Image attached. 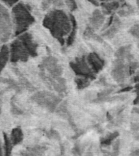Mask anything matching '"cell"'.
Returning <instances> with one entry per match:
<instances>
[{
    "instance_id": "obj_12",
    "label": "cell",
    "mask_w": 139,
    "mask_h": 156,
    "mask_svg": "<svg viewBox=\"0 0 139 156\" xmlns=\"http://www.w3.org/2000/svg\"><path fill=\"white\" fill-rule=\"evenodd\" d=\"M120 26H121V21H120V20L118 17L114 16V20H113L112 25L108 27L107 29H105L104 31H102V34H101V37L107 39H112L116 36V34L118 33V31L120 29Z\"/></svg>"
},
{
    "instance_id": "obj_16",
    "label": "cell",
    "mask_w": 139,
    "mask_h": 156,
    "mask_svg": "<svg viewBox=\"0 0 139 156\" xmlns=\"http://www.w3.org/2000/svg\"><path fill=\"white\" fill-rule=\"evenodd\" d=\"M70 15V19L72 21V30H71L70 34L68 36V37L66 38L65 44L68 46H72L73 42L75 41L76 39V35H77V23L75 17L72 13H69Z\"/></svg>"
},
{
    "instance_id": "obj_2",
    "label": "cell",
    "mask_w": 139,
    "mask_h": 156,
    "mask_svg": "<svg viewBox=\"0 0 139 156\" xmlns=\"http://www.w3.org/2000/svg\"><path fill=\"white\" fill-rule=\"evenodd\" d=\"M11 17L13 24V35L16 37L27 32L29 27L35 23V18L32 15L30 7L22 2L12 7Z\"/></svg>"
},
{
    "instance_id": "obj_35",
    "label": "cell",
    "mask_w": 139,
    "mask_h": 156,
    "mask_svg": "<svg viewBox=\"0 0 139 156\" xmlns=\"http://www.w3.org/2000/svg\"><path fill=\"white\" fill-rule=\"evenodd\" d=\"M0 156H3V151H2V146H1V142H0Z\"/></svg>"
},
{
    "instance_id": "obj_29",
    "label": "cell",
    "mask_w": 139,
    "mask_h": 156,
    "mask_svg": "<svg viewBox=\"0 0 139 156\" xmlns=\"http://www.w3.org/2000/svg\"><path fill=\"white\" fill-rule=\"evenodd\" d=\"M133 103L135 107H138L139 106V95L136 94V98H134V100L133 101Z\"/></svg>"
},
{
    "instance_id": "obj_19",
    "label": "cell",
    "mask_w": 139,
    "mask_h": 156,
    "mask_svg": "<svg viewBox=\"0 0 139 156\" xmlns=\"http://www.w3.org/2000/svg\"><path fill=\"white\" fill-rule=\"evenodd\" d=\"M134 10L132 6L129 5L128 3H125V2L120 5L119 9L117 10V13L119 17H128L134 14Z\"/></svg>"
},
{
    "instance_id": "obj_4",
    "label": "cell",
    "mask_w": 139,
    "mask_h": 156,
    "mask_svg": "<svg viewBox=\"0 0 139 156\" xmlns=\"http://www.w3.org/2000/svg\"><path fill=\"white\" fill-rule=\"evenodd\" d=\"M10 62L18 63V62H26L31 57L29 51L23 45L19 38L15 39L10 44Z\"/></svg>"
},
{
    "instance_id": "obj_36",
    "label": "cell",
    "mask_w": 139,
    "mask_h": 156,
    "mask_svg": "<svg viewBox=\"0 0 139 156\" xmlns=\"http://www.w3.org/2000/svg\"><path fill=\"white\" fill-rule=\"evenodd\" d=\"M97 1H98V2H107V1H111V0H97Z\"/></svg>"
},
{
    "instance_id": "obj_18",
    "label": "cell",
    "mask_w": 139,
    "mask_h": 156,
    "mask_svg": "<svg viewBox=\"0 0 139 156\" xmlns=\"http://www.w3.org/2000/svg\"><path fill=\"white\" fill-rule=\"evenodd\" d=\"M119 136V133L118 132H112L110 133L105 136H102L100 138V144L101 146H107L112 145V143L114 142Z\"/></svg>"
},
{
    "instance_id": "obj_33",
    "label": "cell",
    "mask_w": 139,
    "mask_h": 156,
    "mask_svg": "<svg viewBox=\"0 0 139 156\" xmlns=\"http://www.w3.org/2000/svg\"><path fill=\"white\" fill-rule=\"evenodd\" d=\"M103 156H114L112 153H109V152H105Z\"/></svg>"
},
{
    "instance_id": "obj_21",
    "label": "cell",
    "mask_w": 139,
    "mask_h": 156,
    "mask_svg": "<svg viewBox=\"0 0 139 156\" xmlns=\"http://www.w3.org/2000/svg\"><path fill=\"white\" fill-rule=\"evenodd\" d=\"M77 85V88L78 90H84L85 88H87L90 85L91 80L90 79L82 76H77L74 80Z\"/></svg>"
},
{
    "instance_id": "obj_34",
    "label": "cell",
    "mask_w": 139,
    "mask_h": 156,
    "mask_svg": "<svg viewBox=\"0 0 139 156\" xmlns=\"http://www.w3.org/2000/svg\"><path fill=\"white\" fill-rule=\"evenodd\" d=\"M133 112H134V113H139V108H137V107L134 108V109H133Z\"/></svg>"
},
{
    "instance_id": "obj_13",
    "label": "cell",
    "mask_w": 139,
    "mask_h": 156,
    "mask_svg": "<svg viewBox=\"0 0 139 156\" xmlns=\"http://www.w3.org/2000/svg\"><path fill=\"white\" fill-rule=\"evenodd\" d=\"M101 11L104 16L112 15L115 12H116L120 7V2L118 0H111L107 2H102L100 3Z\"/></svg>"
},
{
    "instance_id": "obj_1",
    "label": "cell",
    "mask_w": 139,
    "mask_h": 156,
    "mask_svg": "<svg viewBox=\"0 0 139 156\" xmlns=\"http://www.w3.org/2000/svg\"><path fill=\"white\" fill-rule=\"evenodd\" d=\"M42 24L62 46L65 45L66 38L72 30L70 15L62 9L54 8L45 16Z\"/></svg>"
},
{
    "instance_id": "obj_31",
    "label": "cell",
    "mask_w": 139,
    "mask_h": 156,
    "mask_svg": "<svg viewBox=\"0 0 139 156\" xmlns=\"http://www.w3.org/2000/svg\"><path fill=\"white\" fill-rule=\"evenodd\" d=\"M133 81L134 83H139V72L134 75V78H133Z\"/></svg>"
},
{
    "instance_id": "obj_38",
    "label": "cell",
    "mask_w": 139,
    "mask_h": 156,
    "mask_svg": "<svg viewBox=\"0 0 139 156\" xmlns=\"http://www.w3.org/2000/svg\"><path fill=\"white\" fill-rule=\"evenodd\" d=\"M137 6L139 7V0H137Z\"/></svg>"
},
{
    "instance_id": "obj_22",
    "label": "cell",
    "mask_w": 139,
    "mask_h": 156,
    "mask_svg": "<svg viewBox=\"0 0 139 156\" xmlns=\"http://www.w3.org/2000/svg\"><path fill=\"white\" fill-rule=\"evenodd\" d=\"M45 151V148L41 146H35L31 149H28L25 151V154L24 156H41Z\"/></svg>"
},
{
    "instance_id": "obj_11",
    "label": "cell",
    "mask_w": 139,
    "mask_h": 156,
    "mask_svg": "<svg viewBox=\"0 0 139 156\" xmlns=\"http://www.w3.org/2000/svg\"><path fill=\"white\" fill-rule=\"evenodd\" d=\"M105 22V16L101 10L96 9L92 13V16L90 18V26H91L94 30H98L102 28Z\"/></svg>"
},
{
    "instance_id": "obj_23",
    "label": "cell",
    "mask_w": 139,
    "mask_h": 156,
    "mask_svg": "<svg viewBox=\"0 0 139 156\" xmlns=\"http://www.w3.org/2000/svg\"><path fill=\"white\" fill-rule=\"evenodd\" d=\"M119 150H120V140L117 138L116 140L112 143V154H113V155H119Z\"/></svg>"
},
{
    "instance_id": "obj_20",
    "label": "cell",
    "mask_w": 139,
    "mask_h": 156,
    "mask_svg": "<svg viewBox=\"0 0 139 156\" xmlns=\"http://www.w3.org/2000/svg\"><path fill=\"white\" fill-rule=\"evenodd\" d=\"M3 140H4V153L3 156H12V151L13 145L10 139V136L3 133Z\"/></svg>"
},
{
    "instance_id": "obj_14",
    "label": "cell",
    "mask_w": 139,
    "mask_h": 156,
    "mask_svg": "<svg viewBox=\"0 0 139 156\" xmlns=\"http://www.w3.org/2000/svg\"><path fill=\"white\" fill-rule=\"evenodd\" d=\"M132 46L131 45H126V46H122L119 48H118L116 52H115V57L118 59H132L134 58V55L131 54Z\"/></svg>"
},
{
    "instance_id": "obj_5",
    "label": "cell",
    "mask_w": 139,
    "mask_h": 156,
    "mask_svg": "<svg viewBox=\"0 0 139 156\" xmlns=\"http://www.w3.org/2000/svg\"><path fill=\"white\" fill-rule=\"evenodd\" d=\"M71 69L73 71L77 76H82L90 79V80L95 79V74L88 64L85 55L76 58L69 63Z\"/></svg>"
},
{
    "instance_id": "obj_25",
    "label": "cell",
    "mask_w": 139,
    "mask_h": 156,
    "mask_svg": "<svg viewBox=\"0 0 139 156\" xmlns=\"http://www.w3.org/2000/svg\"><path fill=\"white\" fill-rule=\"evenodd\" d=\"M129 33L137 39H139V24H136L129 29Z\"/></svg>"
},
{
    "instance_id": "obj_17",
    "label": "cell",
    "mask_w": 139,
    "mask_h": 156,
    "mask_svg": "<svg viewBox=\"0 0 139 156\" xmlns=\"http://www.w3.org/2000/svg\"><path fill=\"white\" fill-rule=\"evenodd\" d=\"M24 135L20 128H16L12 131V133L10 135V139L12 141L13 146H16L23 141Z\"/></svg>"
},
{
    "instance_id": "obj_26",
    "label": "cell",
    "mask_w": 139,
    "mask_h": 156,
    "mask_svg": "<svg viewBox=\"0 0 139 156\" xmlns=\"http://www.w3.org/2000/svg\"><path fill=\"white\" fill-rule=\"evenodd\" d=\"M1 1L8 7H12L20 2V0H1Z\"/></svg>"
},
{
    "instance_id": "obj_28",
    "label": "cell",
    "mask_w": 139,
    "mask_h": 156,
    "mask_svg": "<svg viewBox=\"0 0 139 156\" xmlns=\"http://www.w3.org/2000/svg\"><path fill=\"white\" fill-rule=\"evenodd\" d=\"M131 129L133 131H139V124H137V123L132 124Z\"/></svg>"
},
{
    "instance_id": "obj_9",
    "label": "cell",
    "mask_w": 139,
    "mask_h": 156,
    "mask_svg": "<svg viewBox=\"0 0 139 156\" xmlns=\"http://www.w3.org/2000/svg\"><path fill=\"white\" fill-rule=\"evenodd\" d=\"M17 38L20 40L23 45L25 46L27 51H29V55L31 57L34 58L37 56V48L38 45L36 42V41L34 39V37L31 34H29V32H25L24 34H20L17 37Z\"/></svg>"
},
{
    "instance_id": "obj_24",
    "label": "cell",
    "mask_w": 139,
    "mask_h": 156,
    "mask_svg": "<svg viewBox=\"0 0 139 156\" xmlns=\"http://www.w3.org/2000/svg\"><path fill=\"white\" fill-rule=\"evenodd\" d=\"M64 4L68 7V8L70 10L71 12H74L77 9V4L75 0H63Z\"/></svg>"
},
{
    "instance_id": "obj_30",
    "label": "cell",
    "mask_w": 139,
    "mask_h": 156,
    "mask_svg": "<svg viewBox=\"0 0 139 156\" xmlns=\"http://www.w3.org/2000/svg\"><path fill=\"white\" fill-rule=\"evenodd\" d=\"M88 2H90L91 4H93L94 6H95V7H98V6H100V3L98 1H97V0H87Z\"/></svg>"
},
{
    "instance_id": "obj_8",
    "label": "cell",
    "mask_w": 139,
    "mask_h": 156,
    "mask_svg": "<svg viewBox=\"0 0 139 156\" xmlns=\"http://www.w3.org/2000/svg\"><path fill=\"white\" fill-rule=\"evenodd\" d=\"M44 71H47L49 74L54 77L61 76L63 73V68L59 63L58 59L52 56L44 58L40 66Z\"/></svg>"
},
{
    "instance_id": "obj_32",
    "label": "cell",
    "mask_w": 139,
    "mask_h": 156,
    "mask_svg": "<svg viewBox=\"0 0 139 156\" xmlns=\"http://www.w3.org/2000/svg\"><path fill=\"white\" fill-rule=\"evenodd\" d=\"M129 156H139V149L133 151V152L129 154Z\"/></svg>"
},
{
    "instance_id": "obj_7",
    "label": "cell",
    "mask_w": 139,
    "mask_h": 156,
    "mask_svg": "<svg viewBox=\"0 0 139 156\" xmlns=\"http://www.w3.org/2000/svg\"><path fill=\"white\" fill-rule=\"evenodd\" d=\"M112 78L116 81L118 84H122L126 80V78L129 76L128 72V67L125 64L124 60L116 58L113 62V68L111 72Z\"/></svg>"
},
{
    "instance_id": "obj_39",
    "label": "cell",
    "mask_w": 139,
    "mask_h": 156,
    "mask_svg": "<svg viewBox=\"0 0 139 156\" xmlns=\"http://www.w3.org/2000/svg\"><path fill=\"white\" fill-rule=\"evenodd\" d=\"M86 156H93V155H92V154H87Z\"/></svg>"
},
{
    "instance_id": "obj_6",
    "label": "cell",
    "mask_w": 139,
    "mask_h": 156,
    "mask_svg": "<svg viewBox=\"0 0 139 156\" xmlns=\"http://www.w3.org/2000/svg\"><path fill=\"white\" fill-rule=\"evenodd\" d=\"M34 100L39 106L50 111H55L61 102L59 98L48 92L37 93L34 94Z\"/></svg>"
},
{
    "instance_id": "obj_37",
    "label": "cell",
    "mask_w": 139,
    "mask_h": 156,
    "mask_svg": "<svg viewBox=\"0 0 139 156\" xmlns=\"http://www.w3.org/2000/svg\"><path fill=\"white\" fill-rule=\"evenodd\" d=\"M118 1H119L120 3H124V0H118Z\"/></svg>"
},
{
    "instance_id": "obj_27",
    "label": "cell",
    "mask_w": 139,
    "mask_h": 156,
    "mask_svg": "<svg viewBox=\"0 0 139 156\" xmlns=\"http://www.w3.org/2000/svg\"><path fill=\"white\" fill-rule=\"evenodd\" d=\"M132 90H134V86H131V85H125L123 88H121L120 90L118 91L119 94H124V93H128L129 91H131Z\"/></svg>"
},
{
    "instance_id": "obj_15",
    "label": "cell",
    "mask_w": 139,
    "mask_h": 156,
    "mask_svg": "<svg viewBox=\"0 0 139 156\" xmlns=\"http://www.w3.org/2000/svg\"><path fill=\"white\" fill-rule=\"evenodd\" d=\"M8 61H10L9 46L3 44L0 46V74L4 69Z\"/></svg>"
},
{
    "instance_id": "obj_3",
    "label": "cell",
    "mask_w": 139,
    "mask_h": 156,
    "mask_svg": "<svg viewBox=\"0 0 139 156\" xmlns=\"http://www.w3.org/2000/svg\"><path fill=\"white\" fill-rule=\"evenodd\" d=\"M13 34L12 17L4 5L0 3V44L5 43Z\"/></svg>"
},
{
    "instance_id": "obj_10",
    "label": "cell",
    "mask_w": 139,
    "mask_h": 156,
    "mask_svg": "<svg viewBox=\"0 0 139 156\" xmlns=\"http://www.w3.org/2000/svg\"><path fill=\"white\" fill-rule=\"evenodd\" d=\"M88 64L94 74H97L102 70L105 66V60L96 52H90L85 55Z\"/></svg>"
}]
</instances>
